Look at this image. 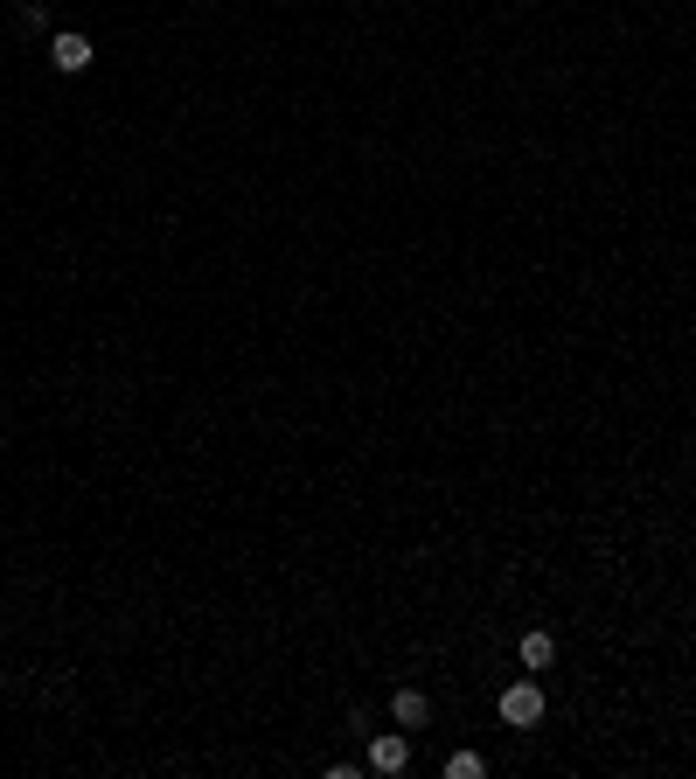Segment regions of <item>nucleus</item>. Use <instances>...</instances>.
Returning a JSON list of instances; mask_svg holds the SVG:
<instances>
[{
	"mask_svg": "<svg viewBox=\"0 0 696 779\" xmlns=\"http://www.w3.org/2000/svg\"><path fill=\"white\" fill-rule=\"evenodd\" d=\"M495 717L508 724V731H536V724H544V689H536V682H508L495 696Z\"/></svg>",
	"mask_w": 696,
	"mask_h": 779,
	"instance_id": "f257e3e1",
	"label": "nucleus"
},
{
	"mask_svg": "<svg viewBox=\"0 0 696 779\" xmlns=\"http://www.w3.org/2000/svg\"><path fill=\"white\" fill-rule=\"evenodd\" d=\"M411 766V738L404 731H376L370 738V772H404Z\"/></svg>",
	"mask_w": 696,
	"mask_h": 779,
	"instance_id": "7ed1b4c3",
	"label": "nucleus"
},
{
	"mask_svg": "<svg viewBox=\"0 0 696 779\" xmlns=\"http://www.w3.org/2000/svg\"><path fill=\"white\" fill-rule=\"evenodd\" d=\"M391 717L404 724V731H418V724H432V696L425 689H397L391 696Z\"/></svg>",
	"mask_w": 696,
	"mask_h": 779,
	"instance_id": "20e7f679",
	"label": "nucleus"
},
{
	"mask_svg": "<svg viewBox=\"0 0 696 779\" xmlns=\"http://www.w3.org/2000/svg\"><path fill=\"white\" fill-rule=\"evenodd\" d=\"M49 63H57L63 77H84V70L98 63V49H91V36H77V29H63V36H49Z\"/></svg>",
	"mask_w": 696,
	"mask_h": 779,
	"instance_id": "f03ea898",
	"label": "nucleus"
},
{
	"mask_svg": "<svg viewBox=\"0 0 696 779\" xmlns=\"http://www.w3.org/2000/svg\"><path fill=\"white\" fill-rule=\"evenodd\" d=\"M515 655H523V668H551V661H557V640H551V634H523V647H515Z\"/></svg>",
	"mask_w": 696,
	"mask_h": 779,
	"instance_id": "39448f33",
	"label": "nucleus"
},
{
	"mask_svg": "<svg viewBox=\"0 0 696 779\" xmlns=\"http://www.w3.org/2000/svg\"><path fill=\"white\" fill-rule=\"evenodd\" d=\"M481 772H487L481 751H453V759H446V779H481Z\"/></svg>",
	"mask_w": 696,
	"mask_h": 779,
	"instance_id": "423d86ee",
	"label": "nucleus"
}]
</instances>
